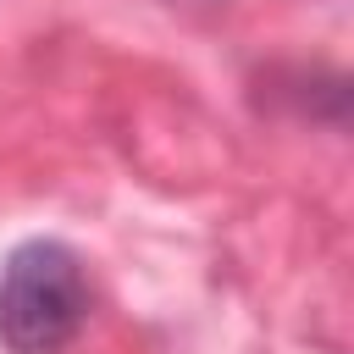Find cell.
<instances>
[{"mask_svg": "<svg viewBox=\"0 0 354 354\" xmlns=\"http://www.w3.org/2000/svg\"><path fill=\"white\" fill-rule=\"evenodd\" d=\"M88 321L83 254L61 238H28L0 266V343L11 354H61Z\"/></svg>", "mask_w": 354, "mask_h": 354, "instance_id": "obj_1", "label": "cell"}]
</instances>
